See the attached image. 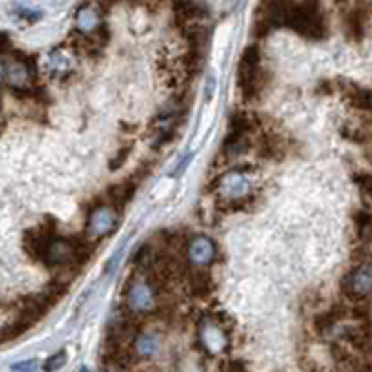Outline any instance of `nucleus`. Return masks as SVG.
Instances as JSON below:
<instances>
[{
    "label": "nucleus",
    "instance_id": "obj_1",
    "mask_svg": "<svg viewBox=\"0 0 372 372\" xmlns=\"http://www.w3.org/2000/svg\"><path fill=\"white\" fill-rule=\"evenodd\" d=\"M283 26H287L307 39H324L328 36V23L318 0L291 2L283 17Z\"/></svg>",
    "mask_w": 372,
    "mask_h": 372
},
{
    "label": "nucleus",
    "instance_id": "obj_2",
    "mask_svg": "<svg viewBox=\"0 0 372 372\" xmlns=\"http://www.w3.org/2000/svg\"><path fill=\"white\" fill-rule=\"evenodd\" d=\"M266 75L261 68V50L257 45L246 47L238 61V90L246 101H255L261 97L266 88Z\"/></svg>",
    "mask_w": 372,
    "mask_h": 372
},
{
    "label": "nucleus",
    "instance_id": "obj_3",
    "mask_svg": "<svg viewBox=\"0 0 372 372\" xmlns=\"http://www.w3.org/2000/svg\"><path fill=\"white\" fill-rule=\"evenodd\" d=\"M34 77H36V66L32 63V58L21 52H17L10 60L2 61L0 66V79L17 93H25L26 90H30Z\"/></svg>",
    "mask_w": 372,
    "mask_h": 372
},
{
    "label": "nucleus",
    "instance_id": "obj_4",
    "mask_svg": "<svg viewBox=\"0 0 372 372\" xmlns=\"http://www.w3.org/2000/svg\"><path fill=\"white\" fill-rule=\"evenodd\" d=\"M342 293L350 302H363L372 296V261L360 262L350 268L341 281Z\"/></svg>",
    "mask_w": 372,
    "mask_h": 372
},
{
    "label": "nucleus",
    "instance_id": "obj_5",
    "mask_svg": "<svg viewBox=\"0 0 372 372\" xmlns=\"http://www.w3.org/2000/svg\"><path fill=\"white\" fill-rule=\"evenodd\" d=\"M157 294L159 293L147 281V277L130 281V285L125 291V307L138 317L147 315V313L155 311V307H157Z\"/></svg>",
    "mask_w": 372,
    "mask_h": 372
},
{
    "label": "nucleus",
    "instance_id": "obj_6",
    "mask_svg": "<svg viewBox=\"0 0 372 372\" xmlns=\"http://www.w3.org/2000/svg\"><path fill=\"white\" fill-rule=\"evenodd\" d=\"M117 224H119V211L116 207H112L110 203L95 205L86 222V238L99 240V238L106 237L116 231Z\"/></svg>",
    "mask_w": 372,
    "mask_h": 372
},
{
    "label": "nucleus",
    "instance_id": "obj_7",
    "mask_svg": "<svg viewBox=\"0 0 372 372\" xmlns=\"http://www.w3.org/2000/svg\"><path fill=\"white\" fill-rule=\"evenodd\" d=\"M43 262L50 266V268H61V266H71V264H79L77 259V246H75L73 238L63 237H52L47 244Z\"/></svg>",
    "mask_w": 372,
    "mask_h": 372
},
{
    "label": "nucleus",
    "instance_id": "obj_8",
    "mask_svg": "<svg viewBox=\"0 0 372 372\" xmlns=\"http://www.w3.org/2000/svg\"><path fill=\"white\" fill-rule=\"evenodd\" d=\"M216 255H218V248L214 244L213 238H208L207 235H197V237H192L188 240L186 261L192 266H197V268L208 266V264H213Z\"/></svg>",
    "mask_w": 372,
    "mask_h": 372
},
{
    "label": "nucleus",
    "instance_id": "obj_9",
    "mask_svg": "<svg viewBox=\"0 0 372 372\" xmlns=\"http://www.w3.org/2000/svg\"><path fill=\"white\" fill-rule=\"evenodd\" d=\"M199 342L208 354H218L227 346V331L224 324L213 320H202L199 324Z\"/></svg>",
    "mask_w": 372,
    "mask_h": 372
},
{
    "label": "nucleus",
    "instance_id": "obj_10",
    "mask_svg": "<svg viewBox=\"0 0 372 372\" xmlns=\"http://www.w3.org/2000/svg\"><path fill=\"white\" fill-rule=\"evenodd\" d=\"M103 15L104 10L101 8V4H84V6H80L77 13H75L77 32L86 34V36H92L97 30H101L104 26Z\"/></svg>",
    "mask_w": 372,
    "mask_h": 372
},
{
    "label": "nucleus",
    "instance_id": "obj_11",
    "mask_svg": "<svg viewBox=\"0 0 372 372\" xmlns=\"http://www.w3.org/2000/svg\"><path fill=\"white\" fill-rule=\"evenodd\" d=\"M205 15H207L205 8L195 0H175V4H173V17H175V23L179 26L197 23Z\"/></svg>",
    "mask_w": 372,
    "mask_h": 372
},
{
    "label": "nucleus",
    "instance_id": "obj_12",
    "mask_svg": "<svg viewBox=\"0 0 372 372\" xmlns=\"http://www.w3.org/2000/svg\"><path fill=\"white\" fill-rule=\"evenodd\" d=\"M133 352L136 358L141 360H149L160 352V337L159 333H151V331H140L133 341Z\"/></svg>",
    "mask_w": 372,
    "mask_h": 372
},
{
    "label": "nucleus",
    "instance_id": "obj_13",
    "mask_svg": "<svg viewBox=\"0 0 372 372\" xmlns=\"http://www.w3.org/2000/svg\"><path fill=\"white\" fill-rule=\"evenodd\" d=\"M251 149L250 135H242V133H235V130H229V135L226 136L224 140V146H222V153L226 155V159H238Z\"/></svg>",
    "mask_w": 372,
    "mask_h": 372
},
{
    "label": "nucleus",
    "instance_id": "obj_14",
    "mask_svg": "<svg viewBox=\"0 0 372 372\" xmlns=\"http://www.w3.org/2000/svg\"><path fill=\"white\" fill-rule=\"evenodd\" d=\"M47 68H49V73L56 77V79H66L68 75L73 73V61H71L68 52H63L61 49H56L50 52Z\"/></svg>",
    "mask_w": 372,
    "mask_h": 372
},
{
    "label": "nucleus",
    "instance_id": "obj_15",
    "mask_svg": "<svg viewBox=\"0 0 372 372\" xmlns=\"http://www.w3.org/2000/svg\"><path fill=\"white\" fill-rule=\"evenodd\" d=\"M135 190H136L135 181H125V183L114 184V186H110V188L106 190V197H108V202H110L112 207H116L117 211H119V208L125 207V205L133 199Z\"/></svg>",
    "mask_w": 372,
    "mask_h": 372
},
{
    "label": "nucleus",
    "instance_id": "obj_16",
    "mask_svg": "<svg viewBox=\"0 0 372 372\" xmlns=\"http://www.w3.org/2000/svg\"><path fill=\"white\" fill-rule=\"evenodd\" d=\"M354 231L360 244H369L372 240V213L366 208L354 213Z\"/></svg>",
    "mask_w": 372,
    "mask_h": 372
},
{
    "label": "nucleus",
    "instance_id": "obj_17",
    "mask_svg": "<svg viewBox=\"0 0 372 372\" xmlns=\"http://www.w3.org/2000/svg\"><path fill=\"white\" fill-rule=\"evenodd\" d=\"M55 237L52 233L47 231H32L26 235V250L30 253L34 259H41L45 255V250H47V244H49L50 238Z\"/></svg>",
    "mask_w": 372,
    "mask_h": 372
},
{
    "label": "nucleus",
    "instance_id": "obj_18",
    "mask_svg": "<svg viewBox=\"0 0 372 372\" xmlns=\"http://www.w3.org/2000/svg\"><path fill=\"white\" fill-rule=\"evenodd\" d=\"M348 103L352 104L354 108L363 112H372V92L371 90H363L358 86H348L346 93Z\"/></svg>",
    "mask_w": 372,
    "mask_h": 372
},
{
    "label": "nucleus",
    "instance_id": "obj_19",
    "mask_svg": "<svg viewBox=\"0 0 372 372\" xmlns=\"http://www.w3.org/2000/svg\"><path fill=\"white\" fill-rule=\"evenodd\" d=\"M188 287L190 291L197 296H208L213 293V277L207 272H195L192 270L188 275Z\"/></svg>",
    "mask_w": 372,
    "mask_h": 372
},
{
    "label": "nucleus",
    "instance_id": "obj_20",
    "mask_svg": "<svg viewBox=\"0 0 372 372\" xmlns=\"http://www.w3.org/2000/svg\"><path fill=\"white\" fill-rule=\"evenodd\" d=\"M365 23H366L365 13L361 12L360 8L352 10L346 17L348 36L352 37V39H355V41H360L361 37L365 36Z\"/></svg>",
    "mask_w": 372,
    "mask_h": 372
},
{
    "label": "nucleus",
    "instance_id": "obj_21",
    "mask_svg": "<svg viewBox=\"0 0 372 372\" xmlns=\"http://www.w3.org/2000/svg\"><path fill=\"white\" fill-rule=\"evenodd\" d=\"M352 181L355 183V186L363 192L365 195H369L372 199V173H366V171H358L354 173Z\"/></svg>",
    "mask_w": 372,
    "mask_h": 372
},
{
    "label": "nucleus",
    "instance_id": "obj_22",
    "mask_svg": "<svg viewBox=\"0 0 372 372\" xmlns=\"http://www.w3.org/2000/svg\"><path fill=\"white\" fill-rule=\"evenodd\" d=\"M66 352L61 350V352H56L55 355H50L49 360L45 361V371L47 372H55L58 371V369H61V366L66 365Z\"/></svg>",
    "mask_w": 372,
    "mask_h": 372
},
{
    "label": "nucleus",
    "instance_id": "obj_23",
    "mask_svg": "<svg viewBox=\"0 0 372 372\" xmlns=\"http://www.w3.org/2000/svg\"><path fill=\"white\" fill-rule=\"evenodd\" d=\"M15 372H36L39 369V361L37 360H26L21 361V363H15L12 366Z\"/></svg>",
    "mask_w": 372,
    "mask_h": 372
},
{
    "label": "nucleus",
    "instance_id": "obj_24",
    "mask_svg": "<svg viewBox=\"0 0 372 372\" xmlns=\"http://www.w3.org/2000/svg\"><path fill=\"white\" fill-rule=\"evenodd\" d=\"M130 151H133V146H125V149H119V153L116 155V159L110 162V170H119L123 162H125L128 155H130Z\"/></svg>",
    "mask_w": 372,
    "mask_h": 372
},
{
    "label": "nucleus",
    "instance_id": "obj_25",
    "mask_svg": "<svg viewBox=\"0 0 372 372\" xmlns=\"http://www.w3.org/2000/svg\"><path fill=\"white\" fill-rule=\"evenodd\" d=\"M103 372H128L127 366L117 365V363H110V361H104Z\"/></svg>",
    "mask_w": 372,
    "mask_h": 372
},
{
    "label": "nucleus",
    "instance_id": "obj_26",
    "mask_svg": "<svg viewBox=\"0 0 372 372\" xmlns=\"http://www.w3.org/2000/svg\"><path fill=\"white\" fill-rule=\"evenodd\" d=\"M363 147H365V157H366V160H369V162H371V164H372V140L366 141V144Z\"/></svg>",
    "mask_w": 372,
    "mask_h": 372
},
{
    "label": "nucleus",
    "instance_id": "obj_27",
    "mask_svg": "<svg viewBox=\"0 0 372 372\" xmlns=\"http://www.w3.org/2000/svg\"><path fill=\"white\" fill-rule=\"evenodd\" d=\"M0 110H2V95H0Z\"/></svg>",
    "mask_w": 372,
    "mask_h": 372
},
{
    "label": "nucleus",
    "instance_id": "obj_28",
    "mask_svg": "<svg viewBox=\"0 0 372 372\" xmlns=\"http://www.w3.org/2000/svg\"><path fill=\"white\" fill-rule=\"evenodd\" d=\"M80 372H90L88 369H80Z\"/></svg>",
    "mask_w": 372,
    "mask_h": 372
}]
</instances>
